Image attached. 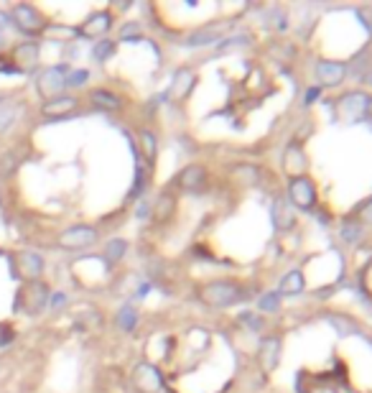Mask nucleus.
Listing matches in <instances>:
<instances>
[{
  "label": "nucleus",
  "instance_id": "1",
  "mask_svg": "<svg viewBox=\"0 0 372 393\" xmlns=\"http://www.w3.org/2000/svg\"><path fill=\"white\" fill-rule=\"evenodd\" d=\"M49 286L44 281H34V284H28L26 289H20L18 294V304L16 309L18 312H26V314H39L46 309V301H49Z\"/></svg>",
  "mask_w": 372,
  "mask_h": 393
},
{
  "label": "nucleus",
  "instance_id": "2",
  "mask_svg": "<svg viewBox=\"0 0 372 393\" xmlns=\"http://www.w3.org/2000/svg\"><path fill=\"white\" fill-rule=\"evenodd\" d=\"M97 240H100L97 227H92V225H72V227H67V230L59 235V246L64 248V250H85V248H92Z\"/></svg>",
  "mask_w": 372,
  "mask_h": 393
},
{
  "label": "nucleus",
  "instance_id": "3",
  "mask_svg": "<svg viewBox=\"0 0 372 393\" xmlns=\"http://www.w3.org/2000/svg\"><path fill=\"white\" fill-rule=\"evenodd\" d=\"M11 18H13L16 28H18V31H23L26 36H36V34H41V31L46 28V20H44V16H41L34 6H28V3H20V6H16L13 11H11Z\"/></svg>",
  "mask_w": 372,
  "mask_h": 393
},
{
  "label": "nucleus",
  "instance_id": "4",
  "mask_svg": "<svg viewBox=\"0 0 372 393\" xmlns=\"http://www.w3.org/2000/svg\"><path fill=\"white\" fill-rule=\"evenodd\" d=\"M69 72H72L69 64H54V67L44 69V74H41V80H39L41 95H49V97L61 95L59 90H64V82H67Z\"/></svg>",
  "mask_w": 372,
  "mask_h": 393
},
{
  "label": "nucleus",
  "instance_id": "5",
  "mask_svg": "<svg viewBox=\"0 0 372 393\" xmlns=\"http://www.w3.org/2000/svg\"><path fill=\"white\" fill-rule=\"evenodd\" d=\"M80 107V100L74 95H56V97H49L44 105H41V115L49 120H59L72 115L74 110Z\"/></svg>",
  "mask_w": 372,
  "mask_h": 393
},
{
  "label": "nucleus",
  "instance_id": "6",
  "mask_svg": "<svg viewBox=\"0 0 372 393\" xmlns=\"http://www.w3.org/2000/svg\"><path fill=\"white\" fill-rule=\"evenodd\" d=\"M113 28V13L110 11H97L85 20V26L80 28V36L85 39H105V34Z\"/></svg>",
  "mask_w": 372,
  "mask_h": 393
},
{
  "label": "nucleus",
  "instance_id": "7",
  "mask_svg": "<svg viewBox=\"0 0 372 393\" xmlns=\"http://www.w3.org/2000/svg\"><path fill=\"white\" fill-rule=\"evenodd\" d=\"M133 383H135V388H138V391L156 393L161 386H163V378H161V373L153 365H148V363H140V365H135V370H133Z\"/></svg>",
  "mask_w": 372,
  "mask_h": 393
},
{
  "label": "nucleus",
  "instance_id": "8",
  "mask_svg": "<svg viewBox=\"0 0 372 393\" xmlns=\"http://www.w3.org/2000/svg\"><path fill=\"white\" fill-rule=\"evenodd\" d=\"M44 258H41L39 253H31V250H26V253L18 255V274L23 276V279L28 281V284H34V281L41 279V274H44Z\"/></svg>",
  "mask_w": 372,
  "mask_h": 393
},
{
  "label": "nucleus",
  "instance_id": "9",
  "mask_svg": "<svg viewBox=\"0 0 372 393\" xmlns=\"http://www.w3.org/2000/svg\"><path fill=\"white\" fill-rule=\"evenodd\" d=\"M23 159H26V148H23V143H16V146L6 148V151L0 154V176H11V174L18 171Z\"/></svg>",
  "mask_w": 372,
  "mask_h": 393
},
{
  "label": "nucleus",
  "instance_id": "10",
  "mask_svg": "<svg viewBox=\"0 0 372 393\" xmlns=\"http://www.w3.org/2000/svg\"><path fill=\"white\" fill-rule=\"evenodd\" d=\"M39 56H41V47L34 44V41L20 44V47L13 49V61L20 69H34L36 64H39Z\"/></svg>",
  "mask_w": 372,
  "mask_h": 393
},
{
  "label": "nucleus",
  "instance_id": "11",
  "mask_svg": "<svg viewBox=\"0 0 372 393\" xmlns=\"http://www.w3.org/2000/svg\"><path fill=\"white\" fill-rule=\"evenodd\" d=\"M204 301H209V304H214V307H222V304H227V301L235 299L232 289L227 286V284H212V286L204 289Z\"/></svg>",
  "mask_w": 372,
  "mask_h": 393
},
{
  "label": "nucleus",
  "instance_id": "12",
  "mask_svg": "<svg viewBox=\"0 0 372 393\" xmlns=\"http://www.w3.org/2000/svg\"><path fill=\"white\" fill-rule=\"evenodd\" d=\"M89 102L94 107H102V110H120L123 107V100L115 92H110V90H92L89 92Z\"/></svg>",
  "mask_w": 372,
  "mask_h": 393
},
{
  "label": "nucleus",
  "instance_id": "13",
  "mask_svg": "<svg viewBox=\"0 0 372 393\" xmlns=\"http://www.w3.org/2000/svg\"><path fill=\"white\" fill-rule=\"evenodd\" d=\"M128 253V243L125 240H120V238H115V240H110L105 246V260L107 263H118L123 255Z\"/></svg>",
  "mask_w": 372,
  "mask_h": 393
},
{
  "label": "nucleus",
  "instance_id": "14",
  "mask_svg": "<svg viewBox=\"0 0 372 393\" xmlns=\"http://www.w3.org/2000/svg\"><path fill=\"white\" fill-rule=\"evenodd\" d=\"M115 54V41H110V39H102L100 44H94V49H92V59L94 61H107L110 56Z\"/></svg>",
  "mask_w": 372,
  "mask_h": 393
},
{
  "label": "nucleus",
  "instance_id": "15",
  "mask_svg": "<svg viewBox=\"0 0 372 393\" xmlns=\"http://www.w3.org/2000/svg\"><path fill=\"white\" fill-rule=\"evenodd\" d=\"M204 179V171H202L199 167H189V169H184L181 171V176H179V181L184 184V187H189V189H194L199 181Z\"/></svg>",
  "mask_w": 372,
  "mask_h": 393
},
{
  "label": "nucleus",
  "instance_id": "16",
  "mask_svg": "<svg viewBox=\"0 0 372 393\" xmlns=\"http://www.w3.org/2000/svg\"><path fill=\"white\" fill-rule=\"evenodd\" d=\"M16 115H18V105H0V133L13 126Z\"/></svg>",
  "mask_w": 372,
  "mask_h": 393
},
{
  "label": "nucleus",
  "instance_id": "17",
  "mask_svg": "<svg viewBox=\"0 0 372 393\" xmlns=\"http://www.w3.org/2000/svg\"><path fill=\"white\" fill-rule=\"evenodd\" d=\"M135 320H138V317H135V309L133 307H123L120 309V314H118V327L120 329H125V332H130V329L135 327Z\"/></svg>",
  "mask_w": 372,
  "mask_h": 393
},
{
  "label": "nucleus",
  "instance_id": "18",
  "mask_svg": "<svg viewBox=\"0 0 372 393\" xmlns=\"http://www.w3.org/2000/svg\"><path fill=\"white\" fill-rule=\"evenodd\" d=\"M171 210H173V197L163 194V197L156 202V220H166L168 214H171Z\"/></svg>",
  "mask_w": 372,
  "mask_h": 393
},
{
  "label": "nucleus",
  "instance_id": "19",
  "mask_svg": "<svg viewBox=\"0 0 372 393\" xmlns=\"http://www.w3.org/2000/svg\"><path fill=\"white\" fill-rule=\"evenodd\" d=\"M87 80H89V72H87V69H77V72H69L64 87H82Z\"/></svg>",
  "mask_w": 372,
  "mask_h": 393
},
{
  "label": "nucleus",
  "instance_id": "20",
  "mask_svg": "<svg viewBox=\"0 0 372 393\" xmlns=\"http://www.w3.org/2000/svg\"><path fill=\"white\" fill-rule=\"evenodd\" d=\"M140 140H143V148H146V154H148V159H156V140H153V135L148 133V131H143L140 133Z\"/></svg>",
  "mask_w": 372,
  "mask_h": 393
},
{
  "label": "nucleus",
  "instance_id": "21",
  "mask_svg": "<svg viewBox=\"0 0 372 393\" xmlns=\"http://www.w3.org/2000/svg\"><path fill=\"white\" fill-rule=\"evenodd\" d=\"M61 304H67V296H64V294H56V296H54V307H61Z\"/></svg>",
  "mask_w": 372,
  "mask_h": 393
}]
</instances>
